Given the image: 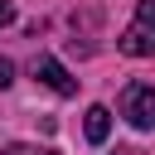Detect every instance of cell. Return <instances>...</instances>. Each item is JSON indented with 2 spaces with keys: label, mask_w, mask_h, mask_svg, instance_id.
Returning a JSON list of instances; mask_svg holds the SVG:
<instances>
[{
  "label": "cell",
  "mask_w": 155,
  "mask_h": 155,
  "mask_svg": "<svg viewBox=\"0 0 155 155\" xmlns=\"http://www.w3.org/2000/svg\"><path fill=\"white\" fill-rule=\"evenodd\" d=\"M116 48H121L126 58H155V0H140V5H136V15H131V24L121 29Z\"/></svg>",
  "instance_id": "obj_1"
},
{
  "label": "cell",
  "mask_w": 155,
  "mask_h": 155,
  "mask_svg": "<svg viewBox=\"0 0 155 155\" xmlns=\"http://www.w3.org/2000/svg\"><path fill=\"white\" fill-rule=\"evenodd\" d=\"M121 116L136 131H155V87L150 82H131L121 92Z\"/></svg>",
  "instance_id": "obj_2"
},
{
  "label": "cell",
  "mask_w": 155,
  "mask_h": 155,
  "mask_svg": "<svg viewBox=\"0 0 155 155\" xmlns=\"http://www.w3.org/2000/svg\"><path fill=\"white\" fill-rule=\"evenodd\" d=\"M34 78H39L44 87H53L58 97H73V92H78V78H73L53 53H39V58H34Z\"/></svg>",
  "instance_id": "obj_3"
},
{
  "label": "cell",
  "mask_w": 155,
  "mask_h": 155,
  "mask_svg": "<svg viewBox=\"0 0 155 155\" xmlns=\"http://www.w3.org/2000/svg\"><path fill=\"white\" fill-rule=\"evenodd\" d=\"M107 136H111V111H107V107H87V140L102 145Z\"/></svg>",
  "instance_id": "obj_4"
},
{
  "label": "cell",
  "mask_w": 155,
  "mask_h": 155,
  "mask_svg": "<svg viewBox=\"0 0 155 155\" xmlns=\"http://www.w3.org/2000/svg\"><path fill=\"white\" fill-rule=\"evenodd\" d=\"M5 155H53L48 145H5Z\"/></svg>",
  "instance_id": "obj_5"
},
{
  "label": "cell",
  "mask_w": 155,
  "mask_h": 155,
  "mask_svg": "<svg viewBox=\"0 0 155 155\" xmlns=\"http://www.w3.org/2000/svg\"><path fill=\"white\" fill-rule=\"evenodd\" d=\"M10 82H15V63H10V58H0V92H5Z\"/></svg>",
  "instance_id": "obj_6"
},
{
  "label": "cell",
  "mask_w": 155,
  "mask_h": 155,
  "mask_svg": "<svg viewBox=\"0 0 155 155\" xmlns=\"http://www.w3.org/2000/svg\"><path fill=\"white\" fill-rule=\"evenodd\" d=\"M10 19H15V5H10V0H0V24H10Z\"/></svg>",
  "instance_id": "obj_7"
},
{
  "label": "cell",
  "mask_w": 155,
  "mask_h": 155,
  "mask_svg": "<svg viewBox=\"0 0 155 155\" xmlns=\"http://www.w3.org/2000/svg\"><path fill=\"white\" fill-rule=\"evenodd\" d=\"M116 155H121V150H116Z\"/></svg>",
  "instance_id": "obj_8"
}]
</instances>
